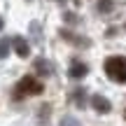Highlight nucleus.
<instances>
[{
  "label": "nucleus",
  "mask_w": 126,
  "mask_h": 126,
  "mask_svg": "<svg viewBox=\"0 0 126 126\" xmlns=\"http://www.w3.org/2000/svg\"><path fill=\"white\" fill-rule=\"evenodd\" d=\"M103 68L112 82H117V84L126 82V56H110V59H105Z\"/></svg>",
  "instance_id": "1"
},
{
  "label": "nucleus",
  "mask_w": 126,
  "mask_h": 126,
  "mask_svg": "<svg viewBox=\"0 0 126 126\" xmlns=\"http://www.w3.org/2000/svg\"><path fill=\"white\" fill-rule=\"evenodd\" d=\"M42 89H45V86H42L33 75H26V77H21V82L16 84L14 96H16V98H23V96H37V94H42Z\"/></svg>",
  "instance_id": "2"
},
{
  "label": "nucleus",
  "mask_w": 126,
  "mask_h": 126,
  "mask_svg": "<svg viewBox=\"0 0 126 126\" xmlns=\"http://www.w3.org/2000/svg\"><path fill=\"white\" fill-rule=\"evenodd\" d=\"M91 108H94L96 112H100V114H108L110 110H112V105H110V100L105 98V96L96 94V96H91Z\"/></svg>",
  "instance_id": "3"
},
{
  "label": "nucleus",
  "mask_w": 126,
  "mask_h": 126,
  "mask_svg": "<svg viewBox=\"0 0 126 126\" xmlns=\"http://www.w3.org/2000/svg\"><path fill=\"white\" fill-rule=\"evenodd\" d=\"M86 72H89V65L82 63V61H72L70 68H68V75L72 79H82V77H86Z\"/></svg>",
  "instance_id": "4"
},
{
  "label": "nucleus",
  "mask_w": 126,
  "mask_h": 126,
  "mask_svg": "<svg viewBox=\"0 0 126 126\" xmlns=\"http://www.w3.org/2000/svg\"><path fill=\"white\" fill-rule=\"evenodd\" d=\"M9 45H12V49L16 51V56H21V59H26V56L31 54V47H28V42L23 40V37H14Z\"/></svg>",
  "instance_id": "5"
},
{
  "label": "nucleus",
  "mask_w": 126,
  "mask_h": 126,
  "mask_svg": "<svg viewBox=\"0 0 126 126\" xmlns=\"http://www.w3.org/2000/svg\"><path fill=\"white\" fill-rule=\"evenodd\" d=\"M35 70L40 72L42 77L54 75V68H51V65H49V61H45V59H37V61H35Z\"/></svg>",
  "instance_id": "6"
},
{
  "label": "nucleus",
  "mask_w": 126,
  "mask_h": 126,
  "mask_svg": "<svg viewBox=\"0 0 126 126\" xmlns=\"http://www.w3.org/2000/svg\"><path fill=\"white\" fill-rule=\"evenodd\" d=\"M61 35L65 37L68 42H75V45H79V47H86V45H89L86 40H79V35H72V33H68V31H61Z\"/></svg>",
  "instance_id": "7"
},
{
  "label": "nucleus",
  "mask_w": 126,
  "mask_h": 126,
  "mask_svg": "<svg viewBox=\"0 0 126 126\" xmlns=\"http://www.w3.org/2000/svg\"><path fill=\"white\" fill-rule=\"evenodd\" d=\"M112 7H114V0H98V12L100 14L112 12Z\"/></svg>",
  "instance_id": "8"
},
{
  "label": "nucleus",
  "mask_w": 126,
  "mask_h": 126,
  "mask_svg": "<svg viewBox=\"0 0 126 126\" xmlns=\"http://www.w3.org/2000/svg\"><path fill=\"white\" fill-rule=\"evenodd\" d=\"M9 54V40H0V59Z\"/></svg>",
  "instance_id": "9"
},
{
  "label": "nucleus",
  "mask_w": 126,
  "mask_h": 126,
  "mask_svg": "<svg viewBox=\"0 0 126 126\" xmlns=\"http://www.w3.org/2000/svg\"><path fill=\"white\" fill-rule=\"evenodd\" d=\"M75 103L77 105H84V91H82V89L75 91Z\"/></svg>",
  "instance_id": "10"
},
{
  "label": "nucleus",
  "mask_w": 126,
  "mask_h": 126,
  "mask_svg": "<svg viewBox=\"0 0 126 126\" xmlns=\"http://www.w3.org/2000/svg\"><path fill=\"white\" fill-rule=\"evenodd\" d=\"M63 126H70V119H65V122H63ZM72 126H77V124H72Z\"/></svg>",
  "instance_id": "11"
},
{
  "label": "nucleus",
  "mask_w": 126,
  "mask_h": 126,
  "mask_svg": "<svg viewBox=\"0 0 126 126\" xmlns=\"http://www.w3.org/2000/svg\"><path fill=\"white\" fill-rule=\"evenodd\" d=\"M0 31H2V16H0Z\"/></svg>",
  "instance_id": "12"
},
{
  "label": "nucleus",
  "mask_w": 126,
  "mask_h": 126,
  "mask_svg": "<svg viewBox=\"0 0 126 126\" xmlns=\"http://www.w3.org/2000/svg\"><path fill=\"white\" fill-rule=\"evenodd\" d=\"M59 2H63V0H59Z\"/></svg>",
  "instance_id": "13"
},
{
  "label": "nucleus",
  "mask_w": 126,
  "mask_h": 126,
  "mask_svg": "<svg viewBox=\"0 0 126 126\" xmlns=\"http://www.w3.org/2000/svg\"><path fill=\"white\" fill-rule=\"evenodd\" d=\"M124 117H126V112H124Z\"/></svg>",
  "instance_id": "14"
}]
</instances>
